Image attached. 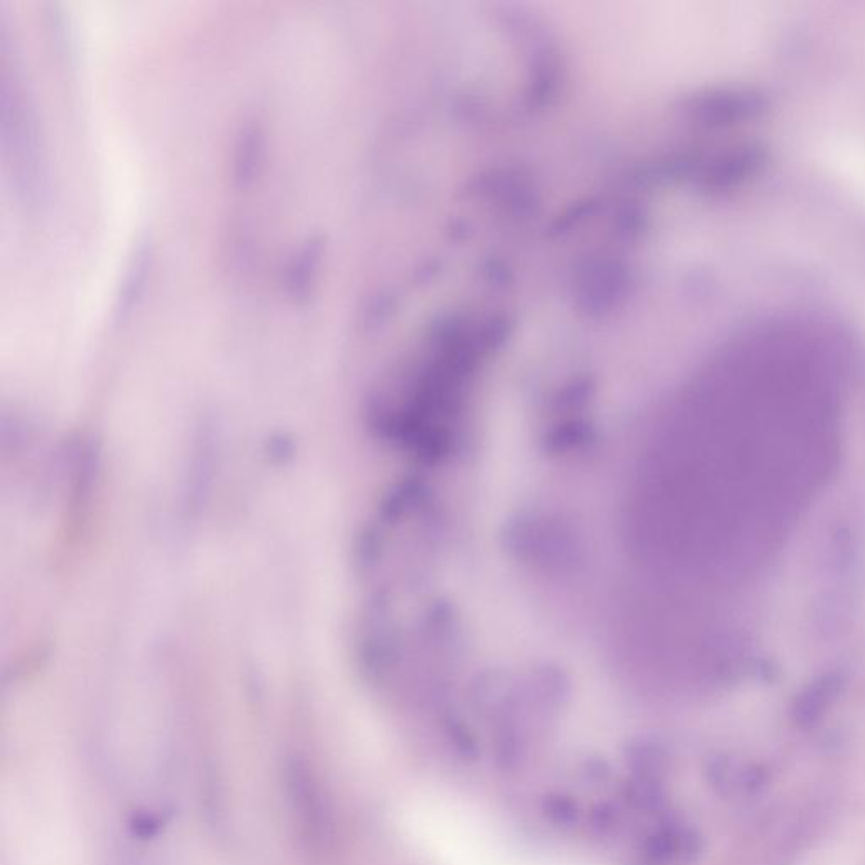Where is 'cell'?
<instances>
[{"label": "cell", "instance_id": "1", "mask_svg": "<svg viewBox=\"0 0 865 865\" xmlns=\"http://www.w3.org/2000/svg\"><path fill=\"white\" fill-rule=\"evenodd\" d=\"M838 690H840V683L837 678H822L817 683H813L796 702V722L806 727L822 719L823 713L827 712L837 697Z\"/></svg>", "mask_w": 865, "mask_h": 865}, {"label": "cell", "instance_id": "2", "mask_svg": "<svg viewBox=\"0 0 865 865\" xmlns=\"http://www.w3.org/2000/svg\"><path fill=\"white\" fill-rule=\"evenodd\" d=\"M318 249H320V242L310 239L298 252V256L294 257L288 271V288L294 296H303L310 288L318 264Z\"/></svg>", "mask_w": 865, "mask_h": 865}, {"label": "cell", "instance_id": "3", "mask_svg": "<svg viewBox=\"0 0 865 865\" xmlns=\"http://www.w3.org/2000/svg\"><path fill=\"white\" fill-rule=\"evenodd\" d=\"M261 132L256 124H247L240 132L235 151V178L239 181L251 180L261 153Z\"/></svg>", "mask_w": 865, "mask_h": 865}]
</instances>
